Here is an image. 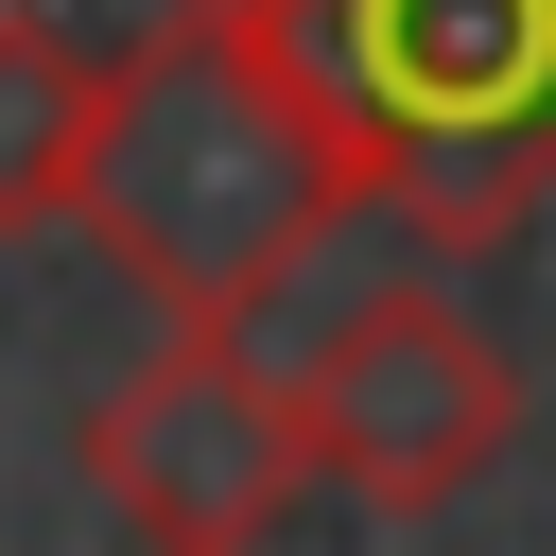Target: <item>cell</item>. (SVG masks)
<instances>
[{"label": "cell", "instance_id": "cell-3", "mask_svg": "<svg viewBox=\"0 0 556 556\" xmlns=\"http://www.w3.org/2000/svg\"><path fill=\"white\" fill-rule=\"evenodd\" d=\"M295 400H313V486H348L382 521L469 504L504 469V434H521V365L417 278H365V313L295 365Z\"/></svg>", "mask_w": 556, "mask_h": 556}, {"label": "cell", "instance_id": "cell-5", "mask_svg": "<svg viewBox=\"0 0 556 556\" xmlns=\"http://www.w3.org/2000/svg\"><path fill=\"white\" fill-rule=\"evenodd\" d=\"M87 122H104V52L70 17H0V243L87 208Z\"/></svg>", "mask_w": 556, "mask_h": 556}, {"label": "cell", "instance_id": "cell-2", "mask_svg": "<svg viewBox=\"0 0 556 556\" xmlns=\"http://www.w3.org/2000/svg\"><path fill=\"white\" fill-rule=\"evenodd\" d=\"M348 122L382 226L504 243L556 191V0H261Z\"/></svg>", "mask_w": 556, "mask_h": 556}, {"label": "cell", "instance_id": "cell-4", "mask_svg": "<svg viewBox=\"0 0 556 556\" xmlns=\"http://www.w3.org/2000/svg\"><path fill=\"white\" fill-rule=\"evenodd\" d=\"M87 486H104V521L191 539V556L278 539V504L313 486V400H295V365H261L243 330H174L139 382L87 400Z\"/></svg>", "mask_w": 556, "mask_h": 556}, {"label": "cell", "instance_id": "cell-1", "mask_svg": "<svg viewBox=\"0 0 556 556\" xmlns=\"http://www.w3.org/2000/svg\"><path fill=\"white\" fill-rule=\"evenodd\" d=\"M174 330L261 313L295 261H330L348 226H382L348 122L313 104V70L278 52L261 0H174L104 52V122H87V208H70Z\"/></svg>", "mask_w": 556, "mask_h": 556}]
</instances>
